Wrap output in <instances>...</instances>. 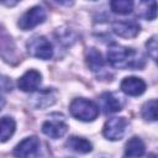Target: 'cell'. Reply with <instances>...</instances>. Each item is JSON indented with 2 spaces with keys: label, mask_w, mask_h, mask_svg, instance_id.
I'll return each mask as SVG.
<instances>
[{
  "label": "cell",
  "mask_w": 158,
  "mask_h": 158,
  "mask_svg": "<svg viewBox=\"0 0 158 158\" xmlns=\"http://www.w3.org/2000/svg\"><path fill=\"white\" fill-rule=\"evenodd\" d=\"M67 130H68V126L62 118L47 120L42 125V132L46 136H48L51 138H54V139L60 138L62 136H64Z\"/></svg>",
  "instance_id": "7"
},
{
  "label": "cell",
  "mask_w": 158,
  "mask_h": 158,
  "mask_svg": "<svg viewBox=\"0 0 158 158\" xmlns=\"http://www.w3.org/2000/svg\"><path fill=\"white\" fill-rule=\"evenodd\" d=\"M56 95L57 91L52 88L36 91L35 95L31 98V105L36 109H46L56 102Z\"/></svg>",
  "instance_id": "8"
},
{
  "label": "cell",
  "mask_w": 158,
  "mask_h": 158,
  "mask_svg": "<svg viewBox=\"0 0 158 158\" xmlns=\"http://www.w3.org/2000/svg\"><path fill=\"white\" fill-rule=\"evenodd\" d=\"M147 49H148V54L152 57L153 60H157V37L153 36L152 38H149L146 43Z\"/></svg>",
  "instance_id": "20"
},
{
  "label": "cell",
  "mask_w": 158,
  "mask_h": 158,
  "mask_svg": "<svg viewBox=\"0 0 158 158\" xmlns=\"http://www.w3.org/2000/svg\"><path fill=\"white\" fill-rule=\"evenodd\" d=\"M86 63H88V67L93 70V72H100L104 69V59L100 54V52L95 48H90L86 53Z\"/></svg>",
  "instance_id": "15"
},
{
  "label": "cell",
  "mask_w": 158,
  "mask_h": 158,
  "mask_svg": "<svg viewBox=\"0 0 158 158\" xmlns=\"http://www.w3.org/2000/svg\"><path fill=\"white\" fill-rule=\"evenodd\" d=\"M121 90L131 96H138L144 93L146 83L137 77H128L121 81Z\"/></svg>",
  "instance_id": "11"
},
{
  "label": "cell",
  "mask_w": 158,
  "mask_h": 158,
  "mask_svg": "<svg viewBox=\"0 0 158 158\" xmlns=\"http://www.w3.org/2000/svg\"><path fill=\"white\" fill-rule=\"evenodd\" d=\"M15 128H16V123L14 118L7 116L0 118V142L7 141L14 135Z\"/></svg>",
  "instance_id": "16"
},
{
  "label": "cell",
  "mask_w": 158,
  "mask_h": 158,
  "mask_svg": "<svg viewBox=\"0 0 158 158\" xmlns=\"http://www.w3.org/2000/svg\"><path fill=\"white\" fill-rule=\"evenodd\" d=\"M107 60L118 69H136L144 65V59L137 51L118 44H112L107 49Z\"/></svg>",
  "instance_id": "1"
},
{
  "label": "cell",
  "mask_w": 158,
  "mask_h": 158,
  "mask_svg": "<svg viewBox=\"0 0 158 158\" xmlns=\"http://www.w3.org/2000/svg\"><path fill=\"white\" fill-rule=\"evenodd\" d=\"M65 144L68 148H70L72 151L78 152V153H89L93 149V146L88 139H85L83 137H77V136L69 137Z\"/></svg>",
  "instance_id": "14"
},
{
  "label": "cell",
  "mask_w": 158,
  "mask_h": 158,
  "mask_svg": "<svg viewBox=\"0 0 158 158\" xmlns=\"http://www.w3.org/2000/svg\"><path fill=\"white\" fill-rule=\"evenodd\" d=\"M27 51L32 57L49 59L53 56V47L44 36H35L27 42Z\"/></svg>",
  "instance_id": "3"
},
{
  "label": "cell",
  "mask_w": 158,
  "mask_h": 158,
  "mask_svg": "<svg viewBox=\"0 0 158 158\" xmlns=\"http://www.w3.org/2000/svg\"><path fill=\"white\" fill-rule=\"evenodd\" d=\"M69 110L75 118L81 121H93L99 115V107L96 104L84 98L74 99L69 106Z\"/></svg>",
  "instance_id": "2"
},
{
  "label": "cell",
  "mask_w": 158,
  "mask_h": 158,
  "mask_svg": "<svg viewBox=\"0 0 158 158\" xmlns=\"http://www.w3.org/2000/svg\"><path fill=\"white\" fill-rule=\"evenodd\" d=\"M4 105H5V99H4L2 96H0V111L2 110V107H4Z\"/></svg>",
  "instance_id": "22"
},
{
  "label": "cell",
  "mask_w": 158,
  "mask_h": 158,
  "mask_svg": "<svg viewBox=\"0 0 158 158\" xmlns=\"http://www.w3.org/2000/svg\"><path fill=\"white\" fill-rule=\"evenodd\" d=\"M112 30L116 35L123 38H132L136 37L139 32V25L133 20H123L116 21L112 23Z\"/></svg>",
  "instance_id": "9"
},
{
  "label": "cell",
  "mask_w": 158,
  "mask_h": 158,
  "mask_svg": "<svg viewBox=\"0 0 158 158\" xmlns=\"http://www.w3.org/2000/svg\"><path fill=\"white\" fill-rule=\"evenodd\" d=\"M127 126H128V121L125 117H112L106 121L102 128V133L107 139L117 141L125 136Z\"/></svg>",
  "instance_id": "5"
},
{
  "label": "cell",
  "mask_w": 158,
  "mask_h": 158,
  "mask_svg": "<svg viewBox=\"0 0 158 158\" xmlns=\"http://www.w3.org/2000/svg\"><path fill=\"white\" fill-rule=\"evenodd\" d=\"M142 116L147 121L157 120V100L152 99L142 106Z\"/></svg>",
  "instance_id": "18"
},
{
  "label": "cell",
  "mask_w": 158,
  "mask_h": 158,
  "mask_svg": "<svg viewBox=\"0 0 158 158\" xmlns=\"http://www.w3.org/2000/svg\"><path fill=\"white\" fill-rule=\"evenodd\" d=\"M110 6H111V10L114 12L125 15V14H130L132 11L133 2L128 1V0H114L110 2Z\"/></svg>",
  "instance_id": "17"
},
{
  "label": "cell",
  "mask_w": 158,
  "mask_h": 158,
  "mask_svg": "<svg viewBox=\"0 0 158 158\" xmlns=\"http://www.w3.org/2000/svg\"><path fill=\"white\" fill-rule=\"evenodd\" d=\"M47 17L46 10L41 6H33L28 9L19 20V27L23 31L31 30L42 23Z\"/></svg>",
  "instance_id": "4"
},
{
  "label": "cell",
  "mask_w": 158,
  "mask_h": 158,
  "mask_svg": "<svg viewBox=\"0 0 158 158\" xmlns=\"http://www.w3.org/2000/svg\"><path fill=\"white\" fill-rule=\"evenodd\" d=\"M40 84H41V74H40V72H37L35 69L27 70L19 79V88L26 93L36 91L37 88L40 86Z\"/></svg>",
  "instance_id": "10"
},
{
  "label": "cell",
  "mask_w": 158,
  "mask_h": 158,
  "mask_svg": "<svg viewBox=\"0 0 158 158\" xmlns=\"http://www.w3.org/2000/svg\"><path fill=\"white\" fill-rule=\"evenodd\" d=\"M40 148H41L40 139L32 136L22 139L14 148L12 153L16 158H36L40 154Z\"/></svg>",
  "instance_id": "6"
},
{
  "label": "cell",
  "mask_w": 158,
  "mask_h": 158,
  "mask_svg": "<svg viewBox=\"0 0 158 158\" xmlns=\"http://www.w3.org/2000/svg\"><path fill=\"white\" fill-rule=\"evenodd\" d=\"M142 6H144V10H141V15L143 17H146L147 20H153L156 19L157 15V10H156V1H151V2H142Z\"/></svg>",
  "instance_id": "19"
},
{
  "label": "cell",
  "mask_w": 158,
  "mask_h": 158,
  "mask_svg": "<svg viewBox=\"0 0 158 158\" xmlns=\"http://www.w3.org/2000/svg\"><path fill=\"white\" fill-rule=\"evenodd\" d=\"M100 106L105 114H111L121 110V101L112 93H104L100 96Z\"/></svg>",
  "instance_id": "12"
},
{
  "label": "cell",
  "mask_w": 158,
  "mask_h": 158,
  "mask_svg": "<svg viewBox=\"0 0 158 158\" xmlns=\"http://www.w3.org/2000/svg\"><path fill=\"white\" fill-rule=\"evenodd\" d=\"M144 151H146L144 143L139 137H132L126 143L125 153L130 158H139L144 154Z\"/></svg>",
  "instance_id": "13"
},
{
  "label": "cell",
  "mask_w": 158,
  "mask_h": 158,
  "mask_svg": "<svg viewBox=\"0 0 158 158\" xmlns=\"http://www.w3.org/2000/svg\"><path fill=\"white\" fill-rule=\"evenodd\" d=\"M12 81L10 78L5 77V75H0V91L1 93H7L12 90Z\"/></svg>",
  "instance_id": "21"
}]
</instances>
